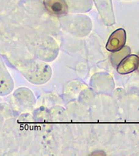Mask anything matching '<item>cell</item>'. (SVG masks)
I'll list each match as a JSON object with an SVG mask.
<instances>
[{
    "mask_svg": "<svg viewBox=\"0 0 139 156\" xmlns=\"http://www.w3.org/2000/svg\"><path fill=\"white\" fill-rule=\"evenodd\" d=\"M126 37H127L126 31L123 28H119L113 32L111 34L107 43V50L112 52L120 50L121 48H123L126 43Z\"/></svg>",
    "mask_w": 139,
    "mask_h": 156,
    "instance_id": "6da1fadb",
    "label": "cell"
},
{
    "mask_svg": "<svg viewBox=\"0 0 139 156\" xmlns=\"http://www.w3.org/2000/svg\"><path fill=\"white\" fill-rule=\"evenodd\" d=\"M43 4L45 9L54 15H64L68 10L65 0H43Z\"/></svg>",
    "mask_w": 139,
    "mask_h": 156,
    "instance_id": "7a4b0ae2",
    "label": "cell"
},
{
    "mask_svg": "<svg viewBox=\"0 0 139 156\" xmlns=\"http://www.w3.org/2000/svg\"><path fill=\"white\" fill-rule=\"evenodd\" d=\"M138 66V57L136 55L127 56L119 63L118 72L120 74H128L136 71Z\"/></svg>",
    "mask_w": 139,
    "mask_h": 156,
    "instance_id": "3957f363",
    "label": "cell"
},
{
    "mask_svg": "<svg viewBox=\"0 0 139 156\" xmlns=\"http://www.w3.org/2000/svg\"><path fill=\"white\" fill-rule=\"evenodd\" d=\"M13 87V82L5 66L0 61V94L9 93Z\"/></svg>",
    "mask_w": 139,
    "mask_h": 156,
    "instance_id": "277c9868",
    "label": "cell"
},
{
    "mask_svg": "<svg viewBox=\"0 0 139 156\" xmlns=\"http://www.w3.org/2000/svg\"><path fill=\"white\" fill-rule=\"evenodd\" d=\"M130 51V48L127 47V46L123 47L118 51H113L112 55L110 56V59H111V62H112V65L114 66H118L119 65V63L121 62L125 57L129 55Z\"/></svg>",
    "mask_w": 139,
    "mask_h": 156,
    "instance_id": "5b68a950",
    "label": "cell"
},
{
    "mask_svg": "<svg viewBox=\"0 0 139 156\" xmlns=\"http://www.w3.org/2000/svg\"><path fill=\"white\" fill-rule=\"evenodd\" d=\"M137 72H139V55H138V66H137Z\"/></svg>",
    "mask_w": 139,
    "mask_h": 156,
    "instance_id": "8992f818",
    "label": "cell"
}]
</instances>
